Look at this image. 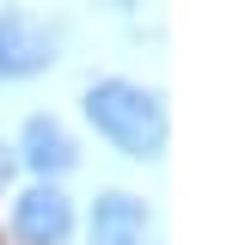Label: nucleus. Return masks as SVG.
Segmentation results:
<instances>
[{"instance_id": "nucleus-1", "label": "nucleus", "mask_w": 251, "mask_h": 245, "mask_svg": "<svg viewBox=\"0 0 251 245\" xmlns=\"http://www.w3.org/2000/svg\"><path fill=\"white\" fill-rule=\"evenodd\" d=\"M86 117L104 141H117L123 153L135 159H153L166 147V104H159L147 86H129V80H98L86 86Z\"/></svg>"}, {"instance_id": "nucleus-2", "label": "nucleus", "mask_w": 251, "mask_h": 245, "mask_svg": "<svg viewBox=\"0 0 251 245\" xmlns=\"http://www.w3.org/2000/svg\"><path fill=\"white\" fill-rule=\"evenodd\" d=\"M55 61V31L31 12H0V80H25Z\"/></svg>"}, {"instance_id": "nucleus-3", "label": "nucleus", "mask_w": 251, "mask_h": 245, "mask_svg": "<svg viewBox=\"0 0 251 245\" xmlns=\"http://www.w3.org/2000/svg\"><path fill=\"white\" fill-rule=\"evenodd\" d=\"M68 233H74V202L55 184H37L12 202V239L19 245H68Z\"/></svg>"}, {"instance_id": "nucleus-4", "label": "nucleus", "mask_w": 251, "mask_h": 245, "mask_svg": "<svg viewBox=\"0 0 251 245\" xmlns=\"http://www.w3.org/2000/svg\"><path fill=\"white\" fill-rule=\"evenodd\" d=\"M19 153H25V166H31L37 178H61V172H74V166H80V153H74L68 129H61L55 117H31V122H25Z\"/></svg>"}, {"instance_id": "nucleus-5", "label": "nucleus", "mask_w": 251, "mask_h": 245, "mask_svg": "<svg viewBox=\"0 0 251 245\" xmlns=\"http://www.w3.org/2000/svg\"><path fill=\"white\" fill-rule=\"evenodd\" d=\"M147 239V208L135 196L110 190L92 202V245H141Z\"/></svg>"}, {"instance_id": "nucleus-6", "label": "nucleus", "mask_w": 251, "mask_h": 245, "mask_svg": "<svg viewBox=\"0 0 251 245\" xmlns=\"http://www.w3.org/2000/svg\"><path fill=\"white\" fill-rule=\"evenodd\" d=\"M12 178V147H0V184Z\"/></svg>"}]
</instances>
